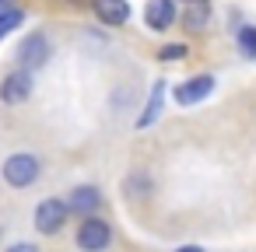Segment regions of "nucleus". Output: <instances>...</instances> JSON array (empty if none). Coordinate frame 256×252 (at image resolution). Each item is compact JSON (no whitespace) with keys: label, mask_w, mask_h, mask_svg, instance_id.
Listing matches in <instances>:
<instances>
[{"label":"nucleus","mask_w":256,"mask_h":252,"mask_svg":"<svg viewBox=\"0 0 256 252\" xmlns=\"http://www.w3.org/2000/svg\"><path fill=\"white\" fill-rule=\"evenodd\" d=\"M0 175H4V182L11 189H28L39 175H42V161L28 151H18L11 158H4V165H0Z\"/></svg>","instance_id":"obj_1"},{"label":"nucleus","mask_w":256,"mask_h":252,"mask_svg":"<svg viewBox=\"0 0 256 252\" xmlns=\"http://www.w3.org/2000/svg\"><path fill=\"white\" fill-rule=\"evenodd\" d=\"M18 67H25V70H42L46 63H50V56H53V42H50V35L46 32H28V35H22V42H18Z\"/></svg>","instance_id":"obj_2"},{"label":"nucleus","mask_w":256,"mask_h":252,"mask_svg":"<svg viewBox=\"0 0 256 252\" xmlns=\"http://www.w3.org/2000/svg\"><path fill=\"white\" fill-rule=\"evenodd\" d=\"M67 221H70V203L60 200V196L42 200V203L36 207V214H32V224H36L39 235H60Z\"/></svg>","instance_id":"obj_3"},{"label":"nucleus","mask_w":256,"mask_h":252,"mask_svg":"<svg viewBox=\"0 0 256 252\" xmlns=\"http://www.w3.org/2000/svg\"><path fill=\"white\" fill-rule=\"evenodd\" d=\"M109 242H112V224L106 217H98V214L81 217V224H78V249L81 252H106Z\"/></svg>","instance_id":"obj_4"},{"label":"nucleus","mask_w":256,"mask_h":252,"mask_svg":"<svg viewBox=\"0 0 256 252\" xmlns=\"http://www.w3.org/2000/svg\"><path fill=\"white\" fill-rule=\"evenodd\" d=\"M32 88H36L32 70L14 67L11 74H4V81H0V102H4V105H22V102L32 98Z\"/></svg>","instance_id":"obj_5"},{"label":"nucleus","mask_w":256,"mask_h":252,"mask_svg":"<svg viewBox=\"0 0 256 252\" xmlns=\"http://www.w3.org/2000/svg\"><path fill=\"white\" fill-rule=\"evenodd\" d=\"M210 91H214V77H210V74H196V77L176 84V95H172V98H176V105H196V102H204Z\"/></svg>","instance_id":"obj_6"},{"label":"nucleus","mask_w":256,"mask_h":252,"mask_svg":"<svg viewBox=\"0 0 256 252\" xmlns=\"http://www.w3.org/2000/svg\"><path fill=\"white\" fill-rule=\"evenodd\" d=\"M92 11L106 28H123L130 21V4L126 0H92Z\"/></svg>","instance_id":"obj_7"},{"label":"nucleus","mask_w":256,"mask_h":252,"mask_svg":"<svg viewBox=\"0 0 256 252\" xmlns=\"http://www.w3.org/2000/svg\"><path fill=\"white\" fill-rule=\"evenodd\" d=\"M144 25H148L151 32H168V28L176 25V0H148Z\"/></svg>","instance_id":"obj_8"},{"label":"nucleus","mask_w":256,"mask_h":252,"mask_svg":"<svg viewBox=\"0 0 256 252\" xmlns=\"http://www.w3.org/2000/svg\"><path fill=\"white\" fill-rule=\"evenodd\" d=\"M70 214H78V217H92L98 207H102V193H98V186H78V189H70Z\"/></svg>","instance_id":"obj_9"},{"label":"nucleus","mask_w":256,"mask_h":252,"mask_svg":"<svg viewBox=\"0 0 256 252\" xmlns=\"http://www.w3.org/2000/svg\"><path fill=\"white\" fill-rule=\"evenodd\" d=\"M162 105H165V81H154V84H151V95H148V105H144V112L137 116V130H148L151 123H158Z\"/></svg>","instance_id":"obj_10"},{"label":"nucleus","mask_w":256,"mask_h":252,"mask_svg":"<svg viewBox=\"0 0 256 252\" xmlns=\"http://www.w3.org/2000/svg\"><path fill=\"white\" fill-rule=\"evenodd\" d=\"M207 21H210V7L207 4H190L186 14H182V28L186 32H204Z\"/></svg>","instance_id":"obj_11"},{"label":"nucleus","mask_w":256,"mask_h":252,"mask_svg":"<svg viewBox=\"0 0 256 252\" xmlns=\"http://www.w3.org/2000/svg\"><path fill=\"white\" fill-rule=\"evenodd\" d=\"M22 21H25V11H18V7H4V11H0V42H4L14 28H22Z\"/></svg>","instance_id":"obj_12"},{"label":"nucleus","mask_w":256,"mask_h":252,"mask_svg":"<svg viewBox=\"0 0 256 252\" xmlns=\"http://www.w3.org/2000/svg\"><path fill=\"white\" fill-rule=\"evenodd\" d=\"M235 39H238V49H242V56L256 60V28H252V25H242Z\"/></svg>","instance_id":"obj_13"},{"label":"nucleus","mask_w":256,"mask_h":252,"mask_svg":"<svg viewBox=\"0 0 256 252\" xmlns=\"http://www.w3.org/2000/svg\"><path fill=\"white\" fill-rule=\"evenodd\" d=\"M186 53H190V49H186L182 42H172V46H162V49H158V60H162V63H176V60H182Z\"/></svg>","instance_id":"obj_14"},{"label":"nucleus","mask_w":256,"mask_h":252,"mask_svg":"<svg viewBox=\"0 0 256 252\" xmlns=\"http://www.w3.org/2000/svg\"><path fill=\"white\" fill-rule=\"evenodd\" d=\"M8 252H39V245L36 242H14V245H8Z\"/></svg>","instance_id":"obj_15"},{"label":"nucleus","mask_w":256,"mask_h":252,"mask_svg":"<svg viewBox=\"0 0 256 252\" xmlns=\"http://www.w3.org/2000/svg\"><path fill=\"white\" fill-rule=\"evenodd\" d=\"M176 252H204L200 245H182V249H176Z\"/></svg>","instance_id":"obj_16"},{"label":"nucleus","mask_w":256,"mask_h":252,"mask_svg":"<svg viewBox=\"0 0 256 252\" xmlns=\"http://www.w3.org/2000/svg\"><path fill=\"white\" fill-rule=\"evenodd\" d=\"M186 4H207V0H186Z\"/></svg>","instance_id":"obj_17"},{"label":"nucleus","mask_w":256,"mask_h":252,"mask_svg":"<svg viewBox=\"0 0 256 252\" xmlns=\"http://www.w3.org/2000/svg\"><path fill=\"white\" fill-rule=\"evenodd\" d=\"M0 7H8V0H0Z\"/></svg>","instance_id":"obj_18"}]
</instances>
